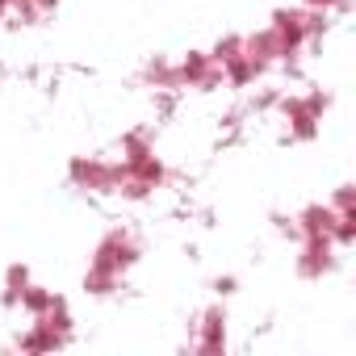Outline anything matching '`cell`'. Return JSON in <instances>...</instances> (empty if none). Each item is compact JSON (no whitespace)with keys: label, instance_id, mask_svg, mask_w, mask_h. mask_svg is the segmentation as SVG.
I'll list each match as a JSON object with an SVG mask.
<instances>
[{"label":"cell","instance_id":"1","mask_svg":"<svg viewBox=\"0 0 356 356\" xmlns=\"http://www.w3.org/2000/svg\"><path fill=\"white\" fill-rule=\"evenodd\" d=\"M134 260H138V243L130 239V231H126V227H109V231L101 235V243H97V252H92V264H88V268H101V273L122 277Z\"/></svg>","mask_w":356,"mask_h":356},{"label":"cell","instance_id":"2","mask_svg":"<svg viewBox=\"0 0 356 356\" xmlns=\"http://www.w3.org/2000/svg\"><path fill=\"white\" fill-rule=\"evenodd\" d=\"M331 105L327 92H306V97H285L281 101V113H285V126L293 138H314L318 134V122H323V109Z\"/></svg>","mask_w":356,"mask_h":356},{"label":"cell","instance_id":"3","mask_svg":"<svg viewBox=\"0 0 356 356\" xmlns=\"http://www.w3.org/2000/svg\"><path fill=\"white\" fill-rule=\"evenodd\" d=\"M118 181V163L101 159V155H76L72 159V185L88 189V193H113Z\"/></svg>","mask_w":356,"mask_h":356},{"label":"cell","instance_id":"4","mask_svg":"<svg viewBox=\"0 0 356 356\" xmlns=\"http://www.w3.org/2000/svg\"><path fill=\"white\" fill-rule=\"evenodd\" d=\"M222 80V72L214 67V59L206 51H189L176 63V88H214Z\"/></svg>","mask_w":356,"mask_h":356},{"label":"cell","instance_id":"5","mask_svg":"<svg viewBox=\"0 0 356 356\" xmlns=\"http://www.w3.org/2000/svg\"><path fill=\"white\" fill-rule=\"evenodd\" d=\"M335 268V239L327 235H310L302 239V256H298V273L302 277H323Z\"/></svg>","mask_w":356,"mask_h":356},{"label":"cell","instance_id":"6","mask_svg":"<svg viewBox=\"0 0 356 356\" xmlns=\"http://www.w3.org/2000/svg\"><path fill=\"white\" fill-rule=\"evenodd\" d=\"M293 231H298V239H310V235H327V239H331V231H335V210L323 206V202H314V206H306V210L293 218Z\"/></svg>","mask_w":356,"mask_h":356},{"label":"cell","instance_id":"7","mask_svg":"<svg viewBox=\"0 0 356 356\" xmlns=\"http://www.w3.org/2000/svg\"><path fill=\"white\" fill-rule=\"evenodd\" d=\"M222 343H227V310H222V306H210V310L202 314V335L193 339V348L218 352Z\"/></svg>","mask_w":356,"mask_h":356},{"label":"cell","instance_id":"8","mask_svg":"<svg viewBox=\"0 0 356 356\" xmlns=\"http://www.w3.org/2000/svg\"><path fill=\"white\" fill-rule=\"evenodd\" d=\"M143 80L155 84V88H176V63H168V59H151L147 72H143Z\"/></svg>","mask_w":356,"mask_h":356},{"label":"cell","instance_id":"9","mask_svg":"<svg viewBox=\"0 0 356 356\" xmlns=\"http://www.w3.org/2000/svg\"><path fill=\"white\" fill-rule=\"evenodd\" d=\"M26 285H30V273H26L22 264H13V268L5 273V306H17L22 293H26Z\"/></svg>","mask_w":356,"mask_h":356},{"label":"cell","instance_id":"10","mask_svg":"<svg viewBox=\"0 0 356 356\" xmlns=\"http://www.w3.org/2000/svg\"><path fill=\"white\" fill-rule=\"evenodd\" d=\"M22 310H30V314H42V310H51L55 306V293L51 289H42V285H26V293H22V302H17Z\"/></svg>","mask_w":356,"mask_h":356},{"label":"cell","instance_id":"11","mask_svg":"<svg viewBox=\"0 0 356 356\" xmlns=\"http://www.w3.org/2000/svg\"><path fill=\"white\" fill-rule=\"evenodd\" d=\"M327 206H331L335 214H343V210H352V185H339V189H335V197H331Z\"/></svg>","mask_w":356,"mask_h":356},{"label":"cell","instance_id":"12","mask_svg":"<svg viewBox=\"0 0 356 356\" xmlns=\"http://www.w3.org/2000/svg\"><path fill=\"white\" fill-rule=\"evenodd\" d=\"M298 5H302V9H327V13H331L335 0H298Z\"/></svg>","mask_w":356,"mask_h":356},{"label":"cell","instance_id":"13","mask_svg":"<svg viewBox=\"0 0 356 356\" xmlns=\"http://www.w3.org/2000/svg\"><path fill=\"white\" fill-rule=\"evenodd\" d=\"M9 13V0H0V17H5Z\"/></svg>","mask_w":356,"mask_h":356}]
</instances>
